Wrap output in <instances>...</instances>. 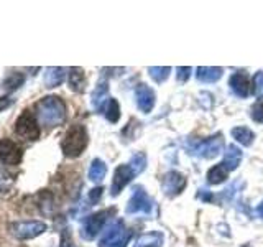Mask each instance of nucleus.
<instances>
[{
	"mask_svg": "<svg viewBox=\"0 0 263 247\" xmlns=\"http://www.w3.org/2000/svg\"><path fill=\"white\" fill-rule=\"evenodd\" d=\"M242 247H250V244H243Z\"/></svg>",
	"mask_w": 263,
	"mask_h": 247,
	"instance_id": "35",
	"label": "nucleus"
},
{
	"mask_svg": "<svg viewBox=\"0 0 263 247\" xmlns=\"http://www.w3.org/2000/svg\"><path fill=\"white\" fill-rule=\"evenodd\" d=\"M105 173H107V165L101 158H94L89 167V180L94 181V183H101L105 178Z\"/></svg>",
	"mask_w": 263,
	"mask_h": 247,
	"instance_id": "20",
	"label": "nucleus"
},
{
	"mask_svg": "<svg viewBox=\"0 0 263 247\" xmlns=\"http://www.w3.org/2000/svg\"><path fill=\"white\" fill-rule=\"evenodd\" d=\"M35 115L41 126L48 129L60 127L68 117V105L60 96H45L35 104Z\"/></svg>",
	"mask_w": 263,
	"mask_h": 247,
	"instance_id": "1",
	"label": "nucleus"
},
{
	"mask_svg": "<svg viewBox=\"0 0 263 247\" xmlns=\"http://www.w3.org/2000/svg\"><path fill=\"white\" fill-rule=\"evenodd\" d=\"M102 191H104V188H101V186H97V188H94V189H90V193H89V201L92 203V204L97 203L99 200H101Z\"/></svg>",
	"mask_w": 263,
	"mask_h": 247,
	"instance_id": "32",
	"label": "nucleus"
},
{
	"mask_svg": "<svg viewBox=\"0 0 263 247\" xmlns=\"http://www.w3.org/2000/svg\"><path fill=\"white\" fill-rule=\"evenodd\" d=\"M48 229L43 221H13L8 224V233L18 241H30L41 236Z\"/></svg>",
	"mask_w": 263,
	"mask_h": 247,
	"instance_id": "4",
	"label": "nucleus"
},
{
	"mask_svg": "<svg viewBox=\"0 0 263 247\" xmlns=\"http://www.w3.org/2000/svg\"><path fill=\"white\" fill-rule=\"evenodd\" d=\"M15 134L28 142H36L41 137V127L36 115L28 109H23L15 120Z\"/></svg>",
	"mask_w": 263,
	"mask_h": 247,
	"instance_id": "3",
	"label": "nucleus"
},
{
	"mask_svg": "<svg viewBox=\"0 0 263 247\" xmlns=\"http://www.w3.org/2000/svg\"><path fill=\"white\" fill-rule=\"evenodd\" d=\"M242 150L238 148L237 145H227V150H226V156H224V163L226 165V168L229 170V171H232V170H235L238 165H240V162H242Z\"/></svg>",
	"mask_w": 263,
	"mask_h": 247,
	"instance_id": "17",
	"label": "nucleus"
},
{
	"mask_svg": "<svg viewBox=\"0 0 263 247\" xmlns=\"http://www.w3.org/2000/svg\"><path fill=\"white\" fill-rule=\"evenodd\" d=\"M250 117H252L255 122L263 123V102H257V104H253V105H252V109H250Z\"/></svg>",
	"mask_w": 263,
	"mask_h": 247,
	"instance_id": "30",
	"label": "nucleus"
},
{
	"mask_svg": "<svg viewBox=\"0 0 263 247\" xmlns=\"http://www.w3.org/2000/svg\"><path fill=\"white\" fill-rule=\"evenodd\" d=\"M114 213V209H104V211H97L94 214H90L82 222V229H81V236L87 239V241H92V239L101 233L104 224L109 219V216Z\"/></svg>",
	"mask_w": 263,
	"mask_h": 247,
	"instance_id": "6",
	"label": "nucleus"
},
{
	"mask_svg": "<svg viewBox=\"0 0 263 247\" xmlns=\"http://www.w3.org/2000/svg\"><path fill=\"white\" fill-rule=\"evenodd\" d=\"M109 84H107V81H101L99 84L96 86L94 93H92V99H90V102H92V107L96 111L101 112L104 109V104L109 102Z\"/></svg>",
	"mask_w": 263,
	"mask_h": 247,
	"instance_id": "14",
	"label": "nucleus"
},
{
	"mask_svg": "<svg viewBox=\"0 0 263 247\" xmlns=\"http://www.w3.org/2000/svg\"><path fill=\"white\" fill-rule=\"evenodd\" d=\"M68 84L74 93H84L86 89V74L81 68H71L68 73Z\"/></svg>",
	"mask_w": 263,
	"mask_h": 247,
	"instance_id": "15",
	"label": "nucleus"
},
{
	"mask_svg": "<svg viewBox=\"0 0 263 247\" xmlns=\"http://www.w3.org/2000/svg\"><path fill=\"white\" fill-rule=\"evenodd\" d=\"M38 208L45 214H51L54 211V196L48 189H43L38 195Z\"/></svg>",
	"mask_w": 263,
	"mask_h": 247,
	"instance_id": "23",
	"label": "nucleus"
},
{
	"mask_svg": "<svg viewBox=\"0 0 263 247\" xmlns=\"http://www.w3.org/2000/svg\"><path fill=\"white\" fill-rule=\"evenodd\" d=\"M191 153L196 156H202V158H214L217 156L222 148H224V138H222L220 134H217L216 137H209L205 140H201V142H196L191 147Z\"/></svg>",
	"mask_w": 263,
	"mask_h": 247,
	"instance_id": "8",
	"label": "nucleus"
},
{
	"mask_svg": "<svg viewBox=\"0 0 263 247\" xmlns=\"http://www.w3.org/2000/svg\"><path fill=\"white\" fill-rule=\"evenodd\" d=\"M230 134H232V137L243 147H250L255 140V134L249 127H235V129H232Z\"/></svg>",
	"mask_w": 263,
	"mask_h": 247,
	"instance_id": "21",
	"label": "nucleus"
},
{
	"mask_svg": "<svg viewBox=\"0 0 263 247\" xmlns=\"http://www.w3.org/2000/svg\"><path fill=\"white\" fill-rule=\"evenodd\" d=\"M87 144H89V135L86 127L82 123H74L63 135L61 152L66 158H78L86 150Z\"/></svg>",
	"mask_w": 263,
	"mask_h": 247,
	"instance_id": "2",
	"label": "nucleus"
},
{
	"mask_svg": "<svg viewBox=\"0 0 263 247\" xmlns=\"http://www.w3.org/2000/svg\"><path fill=\"white\" fill-rule=\"evenodd\" d=\"M189 76H191V68L189 66H179V68H176V78L178 81L184 82L189 79Z\"/></svg>",
	"mask_w": 263,
	"mask_h": 247,
	"instance_id": "31",
	"label": "nucleus"
},
{
	"mask_svg": "<svg viewBox=\"0 0 263 247\" xmlns=\"http://www.w3.org/2000/svg\"><path fill=\"white\" fill-rule=\"evenodd\" d=\"M153 208V201L152 198L146 195V191L142 186H135L134 195L127 203V213L128 214H150Z\"/></svg>",
	"mask_w": 263,
	"mask_h": 247,
	"instance_id": "9",
	"label": "nucleus"
},
{
	"mask_svg": "<svg viewBox=\"0 0 263 247\" xmlns=\"http://www.w3.org/2000/svg\"><path fill=\"white\" fill-rule=\"evenodd\" d=\"M45 86L53 89L63 84V81L66 78V68H46L45 69Z\"/></svg>",
	"mask_w": 263,
	"mask_h": 247,
	"instance_id": "16",
	"label": "nucleus"
},
{
	"mask_svg": "<svg viewBox=\"0 0 263 247\" xmlns=\"http://www.w3.org/2000/svg\"><path fill=\"white\" fill-rule=\"evenodd\" d=\"M23 160V148L12 138H0V163L5 167H18Z\"/></svg>",
	"mask_w": 263,
	"mask_h": 247,
	"instance_id": "7",
	"label": "nucleus"
},
{
	"mask_svg": "<svg viewBox=\"0 0 263 247\" xmlns=\"http://www.w3.org/2000/svg\"><path fill=\"white\" fill-rule=\"evenodd\" d=\"M229 178V170L226 168L224 163L214 165V167L208 171V181L211 185H220Z\"/></svg>",
	"mask_w": 263,
	"mask_h": 247,
	"instance_id": "19",
	"label": "nucleus"
},
{
	"mask_svg": "<svg viewBox=\"0 0 263 247\" xmlns=\"http://www.w3.org/2000/svg\"><path fill=\"white\" fill-rule=\"evenodd\" d=\"M257 214H258L260 218H263V201L258 204V208H257Z\"/></svg>",
	"mask_w": 263,
	"mask_h": 247,
	"instance_id": "34",
	"label": "nucleus"
},
{
	"mask_svg": "<svg viewBox=\"0 0 263 247\" xmlns=\"http://www.w3.org/2000/svg\"><path fill=\"white\" fill-rule=\"evenodd\" d=\"M23 82H25V74L15 71L12 74H8V76L4 79V89L8 91V93H10V91H16Z\"/></svg>",
	"mask_w": 263,
	"mask_h": 247,
	"instance_id": "24",
	"label": "nucleus"
},
{
	"mask_svg": "<svg viewBox=\"0 0 263 247\" xmlns=\"http://www.w3.org/2000/svg\"><path fill=\"white\" fill-rule=\"evenodd\" d=\"M135 99H137V105L138 109L148 114L153 111L155 107V101H156V96H155V91L150 87L143 84V82H140V84L137 86L135 89Z\"/></svg>",
	"mask_w": 263,
	"mask_h": 247,
	"instance_id": "11",
	"label": "nucleus"
},
{
	"mask_svg": "<svg viewBox=\"0 0 263 247\" xmlns=\"http://www.w3.org/2000/svg\"><path fill=\"white\" fill-rule=\"evenodd\" d=\"M161 244H163V236L160 233H150L140 236L135 242V247H161Z\"/></svg>",
	"mask_w": 263,
	"mask_h": 247,
	"instance_id": "22",
	"label": "nucleus"
},
{
	"mask_svg": "<svg viewBox=\"0 0 263 247\" xmlns=\"http://www.w3.org/2000/svg\"><path fill=\"white\" fill-rule=\"evenodd\" d=\"M222 73L224 69L222 68H214V66H199L197 68V79L202 81V82H216L222 78Z\"/></svg>",
	"mask_w": 263,
	"mask_h": 247,
	"instance_id": "18",
	"label": "nucleus"
},
{
	"mask_svg": "<svg viewBox=\"0 0 263 247\" xmlns=\"http://www.w3.org/2000/svg\"><path fill=\"white\" fill-rule=\"evenodd\" d=\"M229 86L232 89V93L238 97H247L250 93V81L245 73H235L230 76Z\"/></svg>",
	"mask_w": 263,
	"mask_h": 247,
	"instance_id": "13",
	"label": "nucleus"
},
{
	"mask_svg": "<svg viewBox=\"0 0 263 247\" xmlns=\"http://www.w3.org/2000/svg\"><path fill=\"white\" fill-rule=\"evenodd\" d=\"M253 94L258 99L263 97V71H258L253 76Z\"/></svg>",
	"mask_w": 263,
	"mask_h": 247,
	"instance_id": "29",
	"label": "nucleus"
},
{
	"mask_svg": "<svg viewBox=\"0 0 263 247\" xmlns=\"http://www.w3.org/2000/svg\"><path fill=\"white\" fill-rule=\"evenodd\" d=\"M170 73H171L170 66H150V68H148V74H150L152 79L155 82H158V84H161V82L168 79Z\"/></svg>",
	"mask_w": 263,
	"mask_h": 247,
	"instance_id": "26",
	"label": "nucleus"
},
{
	"mask_svg": "<svg viewBox=\"0 0 263 247\" xmlns=\"http://www.w3.org/2000/svg\"><path fill=\"white\" fill-rule=\"evenodd\" d=\"M105 119L115 123V122H119L120 119V105L117 102V99H114L110 97L109 99V102H107V109H105Z\"/></svg>",
	"mask_w": 263,
	"mask_h": 247,
	"instance_id": "27",
	"label": "nucleus"
},
{
	"mask_svg": "<svg viewBox=\"0 0 263 247\" xmlns=\"http://www.w3.org/2000/svg\"><path fill=\"white\" fill-rule=\"evenodd\" d=\"M134 171H132V168L127 165H119L117 168H115L114 171V178H112V186H110V195L112 196H117L123 188H125L130 180L134 178Z\"/></svg>",
	"mask_w": 263,
	"mask_h": 247,
	"instance_id": "12",
	"label": "nucleus"
},
{
	"mask_svg": "<svg viewBox=\"0 0 263 247\" xmlns=\"http://www.w3.org/2000/svg\"><path fill=\"white\" fill-rule=\"evenodd\" d=\"M13 186V178L10 173H7L4 170H0V193L10 191Z\"/></svg>",
	"mask_w": 263,
	"mask_h": 247,
	"instance_id": "28",
	"label": "nucleus"
},
{
	"mask_svg": "<svg viewBox=\"0 0 263 247\" xmlns=\"http://www.w3.org/2000/svg\"><path fill=\"white\" fill-rule=\"evenodd\" d=\"M15 101L10 96H0V112H4L5 109H8Z\"/></svg>",
	"mask_w": 263,
	"mask_h": 247,
	"instance_id": "33",
	"label": "nucleus"
},
{
	"mask_svg": "<svg viewBox=\"0 0 263 247\" xmlns=\"http://www.w3.org/2000/svg\"><path fill=\"white\" fill-rule=\"evenodd\" d=\"M128 167L132 168V171H134V175H140L145 167H146V155L143 152H135L134 155H132V158L128 162Z\"/></svg>",
	"mask_w": 263,
	"mask_h": 247,
	"instance_id": "25",
	"label": "nucleus"
},
{
	"mask_svg": "<svg viewBox=\"0 0 263 247\" xmlns=\"http://www.w3.org/2000/svg\"><path fill=\"white\" fill-rule=\"evenodd\" d=\"M130 236V231L125 227L123 221L117 219L107 227L101 241H99V247H127Z\"/></svg>",
	"mask_w": 263,
	"mask_h": 247,
	"instance_id": "5",
	"label": "nucleus"
},
{
	"mask_svg": "<svg viewBox=\"0 0 263 247\" xmlns=\"http://www.w3.org/2000/svg\"><path fill=\"white\" fill-rule=\"evenodd\" d=\"M186 185H187V180L184 178V175H181L179 171H175V170L168 171L161 180L163 193L166 196H170V198H175V196L183 193Z\"/></svg>",
	"mask_w": 263,
	"mask_h": 247,
	"instance_id": "10",
	"label": "nucleus"
}]
</instances>
